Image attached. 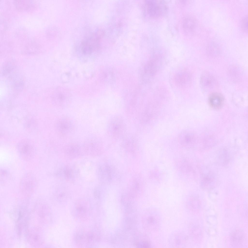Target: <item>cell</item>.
I'll use <instances>...</instances> for the list:
<instances>
[{
  "label": "cell",
  "mask_w": 248,
  "mask_h": 248,
  "mask_svg": "<svg viewBox=\"0 0 248 248\" xmlns=\"http://www.w3.org/2000/svg\"><path fill=\"white\" fill-rule=\"evenodd\" d=\"M72 209L73 215L80 220L85 221L89 217L90 212V205L85 200H79L76 202L73 205Z\"/></svg>",
  "instance_id": "4"
},
{
  "label": "cell",
  "mask_w": 248,
  "mask_h": 248,
  "mask_svg": "<svg viewBox=\"0 0 248 248\" xmlns=\"http://www.w3.org/2000/svg\"><path fill=\"white\" fill-rule=\"evenodd\" d=\"M101 147V143L98 140L90 139L86 141L84 144V149L89 153H93L97 151Z\"/></svg>",
  "instance_id": "13"
},
{
  "label": "cell",
  "mask_w": 248,
  "mask_h": 248,
  "mask_svg": "<svg viewBox=\"0 0 248 248\" xmlns=\"http://www.w3.org/2000/svg\"><path fill=\"white\" fill-rule=\"evenodd\" d=\"M31 239V241L34 242L35 244H39L40 242V238L39 235L36 233L32 234L29 236Z\"/></svg>",
  "instance_id": "21"
},
{
  "label": "cell",
  "mask_w": 248,
  "mask_h": 248,
  "mask_svg": "<svg viewBox=\"0 0 248 248\" xmlns=\"http://www.w3.org/2000/svg\"><path fill=\"white\" fill-rule=\"evenodd\" d=\"M188 235L180 230L175 231L170 235L168 242L169 246L172 248H184L187 246L188 240Z\"/></svg>",
  "instance_id": "5"
},
{
  "label": "cell",
  "mask_w": 248,
  "mask_h": 248,
  "mask_svg": "<svg viewBox=\"0 0 248 248\" xmlns=\"http://www.w3.org/2000/svg\"><path fill=\"white\" fill-rule=\"evenodd\" d=\"M74 127V124L72 121L65 117L60 118L57 121L56 124L57 132L62 135H66L71 133L73 130Z\"/></svg>",
  "instance_id": "7"
},
{
  "label": "cell",
  "mask_w": 248,
  "mask_h": 248,
  "mask_svg": "<svg viewBox=\"0 0 248 248\" xmlns=\"http://www.w3.org/2000/svg\"><path fill=\"white\" fill-rule=\"evenodd\" d=\"M174 79L176 85L178 87L184 88L187 86L190 82L191 76L187 71H181L174 76Z\"/></svg>",
  "instance_id": "8"
},
{
  "label": "cell",
  "mask_w": 248,
  "mask_h": 248,
  "mask_svg": "<svg viewBox=\"0 0 248 248\" xmlns=\"http://www.w3.org/2000/svg\"><path fill=\"white\" fill-rule=\"evenodd\" d=\"M207 50L210 53H217L219 52L220 48L218 45L215 43L209 44L207 46Z\"/></svg>",
  "instance_id": "19"
},
{
  "label": "cell",
  "mask_w": 248,
  "mask_h": 248,
  "mask_svg": "<svg viewBox=\"0 0 248 248\" xmlns=\"http://www.w3.org/2000/svg\"><path fill=\"white\" fill-rule=\"evenodd\" d=\"M162 56L161 54H155L151 59L148 66L149 73L152 76L155 75L160 68L163 61Z\"/></svg>",
  "instance_id": "9"
},
{
  "label": "cell",
  "mask_w": 248,
  "mask_h": 248,
  "mask_svg": "<svg viewBox=\"0 0 248 248\" xmlns=\"http://www.w3.org/2000/svg\"><path fill=\"white\" fill-rule=\"evenodd\" d=\"M93 232L84 229L77 231L73 236L74 242L77 246L80 247H88L93 244L95 239Z\"/></svg>",
  "instance_id": "3"
},
{
  "label": "cell",
  "mask_w": 248,
  "mask_h": 248,
  "mask_svg": "<svg viewBox=\"0 0 248 248\" xmlns=\"http://www.w3.org/2000/svg\"><path fill=\"white\" fill-rule=\"evenodd\" d=\"M143 8L147 15L153 18H157L163 16L167 10L165 2L160 0H145L143 3Z\"/></svg>",
  "instance_id": "2"
},
{
  "label": "cell",
  "mask_w": 248,
  "mask_h": 248,
  "mask_svg": "<svg viewBox=\"0 0 248 248\" xmlns=\"http://www.w3.org/2000/svg\"><path fill=\"white\" fill-rule=\"evenodd\" d=\"M224 98L221 93H214L211 94L209 98V102L210 106L213 108L219 109L222 106Z\"/></svg>",
  "instance_id": "11"
},
{
  "label": "cell",
  "mask_w": 248,
  "mask_h": 248,
  "mask_svg": "<svg viewBox=\"0 0 248 248\" xmlns=\"http://www.w3.org/2000/svg\"><path fill=\"white\" fill-rule=\"evenodd\" d=\"M65 151L67 154L70 156H77L80 152V148L78 145L71 143L67 145L65 147Z\"/></svg>",
  "instance_id": "15"
},
{
  "label": "cell",
  "mask_w": 248,
  "mask_h": 248,
  "mask_svg": "<svg viewBox=\"0 0 248 248\" xmlns=\"http://www.w3.org/2000/svg\"><path fill=\"white\" fill-rule=\"evenodd\" d=\"M201 83L203 87L209 88H212L215 85L216 82L213 76L209 74L206 73L202 76Z\"/></svg>",
  "instance_id": "14"
},
{
  "label": "cell",
  "mask_w": 248,
  "mask_h": 248,
  "mask_svg": "<svg viewBox=\"0 0 248 248\" xmlns=\"http://www.w3.org/2000/svg\"><path fill=\"white\" fill-rule=\"evenodd\" d=\"M183 24V27L186 31H191L194 29L195 26V22L194 19L190 17L185 19Z\"/></svg>",
  "instance_id": "16"
},
{
  "label": "cell",
  "mask_w": 248,
  "mask_h": 248,
  "mask_svg": "<svg viewBox=\"0 0 248 248\" xmlns=\"http://www.w3.org/2000/svg\"><path fill=\"white\" fill-rule=\"evenodd\" d=\"M8 176V172L6 170L2 169L0 171V181L2 184L4 183L6 181Z\"/></svg>",
  "instance_id": "20"
},
{
  "label": "cell",
  "mask_w": 248,
  "mask_h": 248,
  "mask_svg": "<svg viewBox=\"0 0 248 248\" xmlns=\"http://www.w3.org/2000/svg\"><path fill=\"white\" fill-rule=\"evenodd\" d=\"M14 62L11 61H8L4 65L2 69V73L4 75H6L10 73L14 69L15 65Z\"/></svg>",
  "instance_id": "17"
},
{
  "label": "cell",
  "mask_w": 248,
  "mask_h": 248,
  "mask_svg": "<svg viewBox=\"0 0 248 248\" xmlns=\"http://www.w3.org/2000/svg\"><path fill=\"white\" fill-rule=\"evenodd\" d=\"M110 132L114 136H118L123 132L124 126L122 119L116 118L111 121L109 125Z\"/></svg>",
  "instance_id": "10"
},
{
  "label": "cell",
  "mask_w": 248,
  "mask_h": 248,
  "mask_svg": "<svg viewBox=\"0 0 248 248\" xmlns=\"http://www.w3.org/2000/svg\"><path fill=\"white\" fill-rule=\"evenodd\" d=\"M248 16H246L242 20L241 27L243 30L246 32H248Z\"/></svg>",
  "instance_id": "22"
},
{
  "label": "cell",
  "mask_w": 248,
  "mask_h": 248,
  "mask_svg": "<svg viewBox=\"0 0 248 248\" xmlns=\"http://www.w3.org/2000/svg\"><path fill=\"white\" fill-rule=\"evenodd\" d=\"M18 150L20 157L25 160H31L34 156V152L32 147L27 144L19 146Z\"/></svg>",
  "instance_id": "12"
},
{
  "label": "cell",
  "mask_w": 248,
  "mask_h": 248,
  "mask_svg": "<svg viewBox=\"0 0 248 248\" xmlns=\"http://www.w3.org/2000/svg\"><path fill=\"white\" fill-rule=\"evenodd\" d=\"M26 0H17L15 2L16 6L17 8L19 10H27L29 8L32 7L30 5L31 4L30 2H26Z\"/></svg>",
  "instance_id": "18"
},
{
  "label": "cell",
  "mask_w": 248,
  "mask_h": 248,
  "mask_svg": "<svg viewBox=\"0 0 248 248\" xmlns=\"http://www.w3.org/2000/svg\"><path fill=\"white\" fill-rule=\"evenodd\" d=\"M104 34L103 30H99L83 41L81 45L83 53L85 54H90L99 49Z\"/></svg>",
  "instance_id": "1"
},
{
  "label": "cell",
  "mask_w": 248,
  "mask_h": 248,
  "mask_svg": "<svg viewBox=\"0 0 248 248\" xmlns=\"http://www.w3.org/2000/svg\"><path fill=\"white\" fill-rule=\"evenodd\" d=\"M36 186V181L34 176L27 173L23 176L20 181L19 188L23 193L30 194L33 192Z\"/></svg>",
  "instance_id": "6"
}]
</instances>
